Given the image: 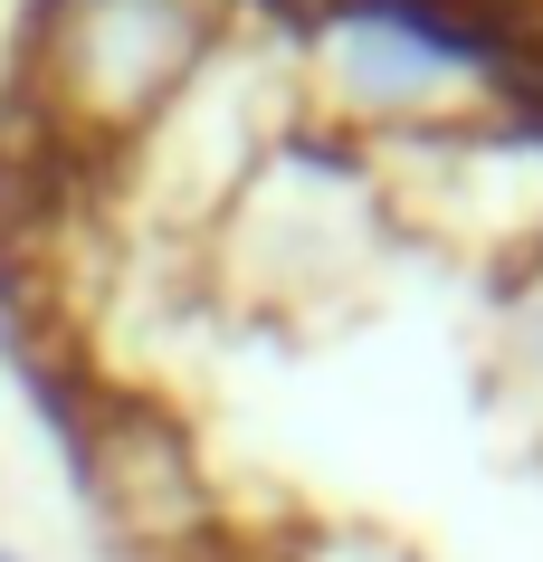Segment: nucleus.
<instances>
[{
  "mask_svg": "<svg viewBox=\"0 0 543 562\" xmlns=\"http://www.w3.org/2000/svg\"><path fill=\"white\" fill-rule=\"evenodd\" d=\"M0 562H30V553H20V543H0Z\"/></svg>",
  "mask_w": 543,
  "mask_h": 562,
  "instance_id": "3",
  "label": "nucleus"
},
{
  "mask_svg": "<svg viewBox=\"0 0 543 562\" xmlns=\"http://www.w3.org/2000/svg\"><path fill=\"white\" fill-rule=\"evenodd\" d=\"M219 38V0H30L20 87L77 134L124 144L172 105Z\"/></svg>",
  "mask_w": 543,
  "mask_h": 562,
  "instance_id": "1",
  "label": "nucleus"
},
{
  "mask_svg": "<svg viewBox=\"0 0 543 562\" xmlns=\"http://www.w3.org/2000/svg\"><path fill=\"white\" fill-rule=\"evenodd\" d=\"M67 448H77L87 505L105 515V533L134 562H219V496L201 476V448H191L172 401L95 391V411L77 419Z\"/></svg>",
  "mask_w": 543,
  "mask_h": 562,
  "instance_id": "2",
  "label": "nucleus"
}]
</instances>
